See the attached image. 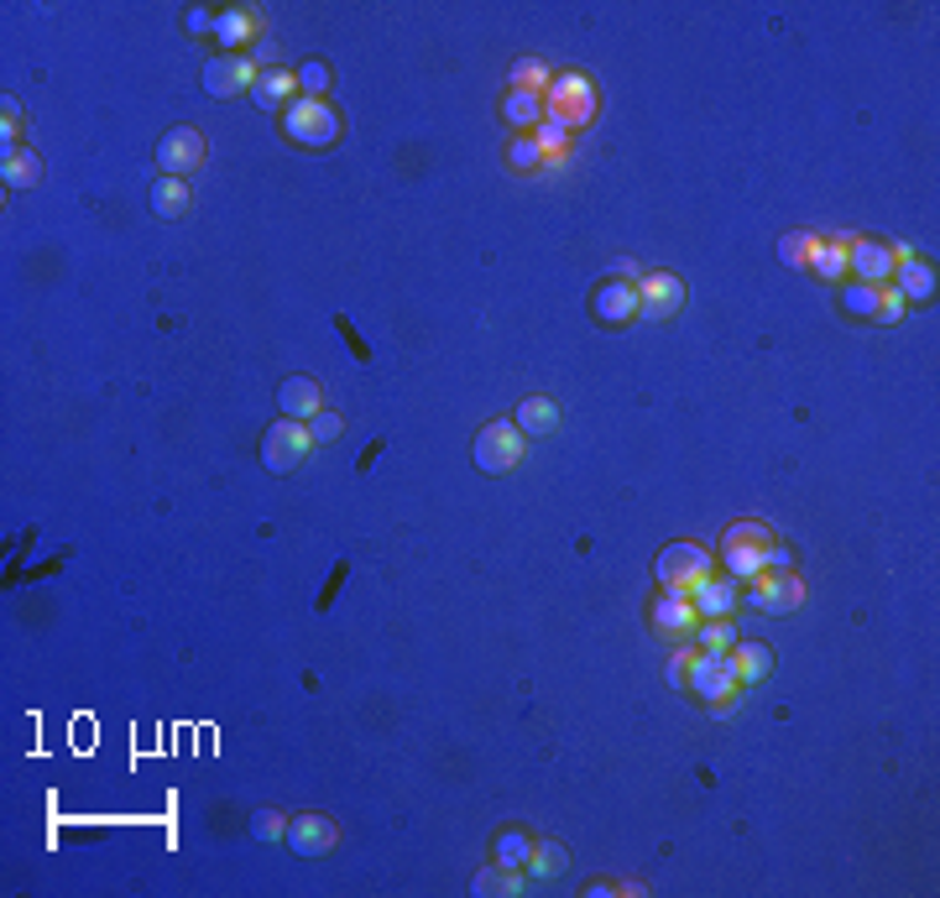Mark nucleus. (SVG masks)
Instances as JSON below:
<instances>
[{
    "instance_id": "nucleus-1",
    "label": "nucleus",
    "mask_w": 940,
    "mask_h": 898,
    "mask_svg": "<svg viewBox=\"0 0 940 898\" xmlns=\"http://www.w3.org/2000/svg\"><path fill=\"white\" fill-rule=\"evenodd\" d=\"M684 690H695L711 711H737L742 679H737V669H732V653L690 648V674H684Z\"/></svg>"
},
{
    "instance_id": "nucleus-2",
    "label": "nucleus",
    "mask_w": 940,
    "mask_h": 898,
    "mask_svg": "<svg viewBox=\"0 0 940 898\" xmlns=\"http://www.w3.org/2000/svg\"><path fill=\"white\" fill-rule=\"evenodd\" d=\"M544 105H549L554 121H565L570 131H580V126H590V121H596V111H601V94H596L590 74L570 69V74H554V79H549V90H544Z\"/></svg>"
},
{
    "instance_id": "nucleus-3",
    "label": "nucleus",
    "mask_w": 940,
    "mask_h": 898,
    "mask_svg": "<svg viewBox=\"0 0 940 898\" xmlns=\"http://www.w3.org/2000/svg\"><path fill=\"white\" fill-rule=\"evenodd\" d=\"M277 121H282V136L298 142V147H334V142H340V111H334L330 100H303V94H298Z\"/></svg>"
},
{
    "instance_id": "nucleus-4",
    "label": "nucleus",
    "mask_w": 940,
    "mask_h": 898,
    "mask_svg": "<svg viewBox=\"0 0 940 898\" xmlns=\"http://www.w3.org/2000/svg\"><path fill=\"white\" fill-rule=\"evenodd\" d=\"M523 455H528V440H523V429H517L513 419L486 423L476 440H471V460H476V471H486V476H507V471H517Z\"/></svg>"
},
{
    "instance_id": "nucleus-5",
    "label": "nucleus",
    "mask_w": 940,
    "mask_h": 898,
    "mask_svg": "<svg viewBox=\"0 0 940 898\" xmlns=\"http://www.w3.org/2000/svg\"><path fill=\"white\" fill-rule=\"evenodd\" d=\"M309 450H313V434H309V423H298V419H277L267 434H261V471H272V476H288V471H298L303 460H309Z\"/></svg>"
},
{
    "instance_id": "nucleus-6",
    "label": "nucleus",
    "mask_w": 940,
    "mask_h": 898,
    "mask_svg": "<svg viewBox=\"0 0 940 898\" xmlns=\"http://www.w3.org/2000/svg\"><path fill=\"white\" fill-rule=\"evenodd\" d=\"M653 575H659V590L690 596V590L701 586L705 575H716V569H711V554H705L701 544H669V549H659V559H653Z\"/></svg>"
},
{
    "instance_id": "nucleus-7",
    "label": "nucleus",
    "mask_w": 940,
    "mask_h": 898,
    "mask_svg": "<svg viewBox=\"0 0 940 898\" xmlns=\"http://www.w3.org/2000/svg\"><path fill=\"white\" fill-rule=\"evenodd\" d=\"M747 606H757L763 617H789L805 606V580L794 569H768V575L747 580Z\"/></svg>"
},
{
    "instance_id": "nucleus-8",
    "label": "nucleus",
    "mask_w": 940,
    "mask_h": 898,
    "mask_svg": "<svg viewBox=\"0 0 940 898\" xmlns=\"http://www.w3.org/2000/svg\"><path fill=\"white\" fill-rule=\"evenodd\" d=\"M680 309H684V282L674 272H648L643 282H638V319L664 324V319H674Z\"/></svg>"
},
{
    "instance_id": "nucleus-9",
    "label": "nucleus",
    "mask_w": 940,
    "mask_h": 898,
    "mask_svg": "<svg viewBox=\"0 0 940 898\" xmlns=\"http://www.w3.org/2000/svg\"><path fill=\"white\" fill-rule=\"evenodd\" d=\"M257 63H251V53H220L204 63V94H215V100H230V94L251 90L257 84Z\"/></svg>"
},
{
    "instance_id": "nucleus-10",
    "label": "nucleus",
    "mask_w": 940,
    "mask_h": 898,
    "mask_svg": "<svg viewBox=\"0 0 940 898\" xmlns=\"http://www.w3.org/2000/svg\"><path fill=\"white\" fill-rule=\"evenodd\" d=\"M893 246L888 240H872V236H851L847 246V272L857 277V282H872V288H884V282H893Z\"/></svg>"
},
{
    "instance_id": "nucleus-11",
    "label": "nucleus",
    "mask_w": 940,
    "mask_h": 898,
    "mask_svg": "<svg viewBox=\"0 0 940 898\" xmlns=\"http://www.w3.org/2000/svg\"><path fill=\"white\" fill-rule=\"evenodd\" d=\"M199 163H204V136L194 126H173L163 142H157V167H163V178H188Z\"/></svg>"
},
{
    "instance_id": "nucleus-12",
    "label": "nucleus",
    "mask_w": 940,
    "mask_h": 898,
    "mask_svg": "<svg viewBox=\"0 0 940 898\" xmlns=\"http://www.w3.org/2000/svg\"><path fill=\"white\" fill-rule=\"evenodd\" d=\"M257 38H267V21H261L257 6H225V11H215V42L225 53H240L246 42Z\"/></svg>"
},
{
    "instance_id": "nucleus-13",
    "label": "nucleus",
    "mask_w": 940,
    "mask_h": 898,
    "mask_svg": "<svg viewBox=\"0 0 940 898\" xmlns=\"http://www.w3.org/2000/svg\"><path fill=\"white\" fill-rule=\"evenodd\" d=\"M282 842L293 846L298 857H324V851L340 842V825H334L330 815H298V820H288Z\"/></svg>"
},
{
    "instance_id": "nucleus-14",
    "label": "nucleus",
    "mask_w": 940,
    "mask_h": 898,
    "mask_svg": "<svg viewBox=\"0 0 940 898\" xmlns=\"http://www.w3.org/2000/svg\"><path fill=\"white\" fill-rule=\"evenodd\" d=\"M893 288L903 293V303H924V298H936V267L920 261L909 246H893Z\"/></svg>"
},
{
    "instance_id": "nucleus-15",
    "label": "nucleus",
    "mask_w": 940,
    "mask_h": 898,
    "mask_svg": "<svg viewBox=\"0 0 940 898\" xmlns=\"http://www.w3.org/2000/svg\"><path fill=\"white\" fill-rule=\"evenodd\" d=\"M590 309H596V319L611 324V330L632 324V319H638V282H601L596 298H590Z\"/></svg>"
},
{
    "instance_id": "nucleus-16",
    "label": "nucleus",
    "mask_w": 940,
    "mask_h": 898,
    "mask_svg": "<svg viewBox=\"0 0 940 898\" xmlns=\"http://www.w3.org/2000/svg\"><path fill=\"white\" fill-rule=\"evenodd\" d=\"M648 617H653V627H659V632H669V638H690V632L701 627V611L690 606V596H674V590H659Z\"/></svg>"
},
{
    "instance_id": "nucleus-17",
    "label": "nucleus",
    "mask_w": 940,
    "mask_h": 898,
    "mask_svg": "<svg viewBox=\"0 0 940 898\" xmlns=\"http://www.w3.org/2000/svg\"><path fill=\"white\" fill-rule=\"evenodd\" d=\"M742 601V586L732 580V575H705L701 586L690 590V606L701 611V622L705 617H732V606Z\"/></svg>"
},
{
    "instance_id": "nucleus-18",
    "label": "nucleus",
    "mask_w": 940,
    "mask_h": 898,
    "mask_svg": "<svg viewBox=\"0 0 940 898\" xmlns=\"http://www.w3.org/2000/svg\"><path fill=\"white\" fill-rule=\"evenodd\" d=\"M251 100H257L261 111L282 115L298 100V74H293V69H282V63H277V69H261L257 84H251Z\"/></svg>"
},
{
    "instance_id": "nucleus-19",
    "label": "nucleus",
    "mask_w": 940,
    "mask_h": 898,
    "mask_svg": "<svg viewBox=\"0 0 940 898\" xmlns=\"http://www.w3.org/2000/svg\"><path fill=\"white\" fill-rule=\"evenodd\" d=\"M277 407H282V419L309 423L313 413L324 407V398H319V382H313V376H282V386H277Z\"/></svg>"
},
{
    "instance_id": "nucleus-20",
    "label": "nucleus",
    "mask_w": 940,
    "mask_h": 898,
    "mask_svg": "<svg viewBox=\"0 0 940 898\" xmlns=\"http://www.w3.org/2000/svg\"><path fill=\"white\" fill-rule=\"evenodd\" d=\"M768 549H774V544H768ZM768 549L721 538V565H726V575H732L737 586H747V580H757V575H768Z\"/></svg>"
},
{
    "instance_id": "nucleus-21",
    "label": "nucleus",
    "mask_w": 940,
    "mask_h": 898,
    "mask_svg": "<svg viewBox=\"0 0 940 898\" xmlns=\"http://www.w3.org/2000/svg\"><path fill=\"white\" fill-rule=\"evenodd\" d=\"M513 423L523 429V440H544V434L559 429V403L554 398H523L513 407Z\"/></svg>"
},
{
    "instance_id": "nucleus-22",
    "label": "nucleus",
    "mask_w": 940,
    "mask_h": 898,
    "mask_svg": "<svg viewBox=\"0 0 940 898\" xmlns=\"http://www.w3.org/2000/svg\"><path fill=\"white\" fill-rule=\"evenodd\" d=\"M544 115H549V105H544V94L538 90H507L502 94V121H507V126L534 136V126L544 121Z\"/></svg>"
},
{
    "instance_id": "nucleus-23",
    "label": "nucleus",
    "mask_w": 940,
    "mask_h": 898,
    "mask_svg": "<svg viewBox=\"0 0 940 898\" xmlns=\"http://www.w3.org/2000/svg\"><path fill=\"white\" fill-rule=\"evenodd\" d=\"M847 246H851V236H815L810 272L820 277V282H847Z\"/></svg>"
},
{
    "instance_id": "nucleus-24",
    "label": "nucleus",
    "mask_w": 940,
    "mask_h": 898,
    "mask_svg": "<svg viewBox=\"0 0 940 898\" xmlns=\"http://www.w3.org/2000/svg\"><path fill=\"white\" fill-rule=\"evenodd\" d=\"M188 209H194V194H188L184 178H157L152 184V215L157 220H184Z\"/></svg>"
},
{
    "instance_id": "nucleus-25",
    "label": "nucleus",
    "mask_w": 940,
    "mask_h": 898,
    "mask_svg": "<svg viewBox=\"0 0 940 898\" xmlns=\"http://www.w3.org/2000/svg\"><path fill=\"white\" fill-rule=\"evenodd\" d=\"M732 669H737L742 684H757V679L774 674V648L768 642H732Z\"/></svg>"
},
{
    "instance_id": "nucleus-26",
    "label": "nucleus",
    "mask_w": 940,
    "mask_h": 898,
    "mask_svg": "<svg viewBox=\"0 0 940 898\" xmlns=\"http://www.w3.org/2000/svg\"><path fill=\"white\" fill-rule=\"evenodd\" d=\"M0 178H6V188H38L42 157L32 147H11L6 152V163H0Z\"/></svg>"
},
{
    "instance_id": "nucleus-27",
    "label": "nucleus",
    "mask_w": 940,
    "mask_h": 898,
    "mask_svg": "<svg viewBox=\"0 0 940 898\" xmlns=\"http://www.w3.org/2000/svg\"><path fill=\"white\" fill-rule=\"evenodd\" d=\"M534 142L544 147V167H559L565 163V152H570V126L554 121V115H544V121L534 126Z\"/></svg>"
},
{
    "instance_id": "nucleus-28",
    "label": "nucleus",
    "mask_w": 940,
    "mask_h": 898,
    "mask_svg": "<svg viewBox=\"0 0 940 898\" xmlns=\"http://www.w3.org/2000/svg\"><path fill=\"white\" fill-rule=\"evenodd\" d=\"M492 857H497L502 867H528V857H534V836L517 830V825H507L497 842H492Z\"/></svg>"
},
{
    "instance_id": "nucleus-29",
    "label": "nucleus",
    "mask_w": 940,
    "mask_h": 898,
    "mask_svg": "<svg viewBox=\"0 0 940 898\" xmlns=\"http://www.w3.org/2000/svg\"><path fill=\"white\" fill-rule=\"evenodd\" d=\"M554 69L544 63V58H513V69H507V90H549Z\"/></svg>"
},
{
    "instance_id": "nucleus-30",
    "label": "nucleus",
    "mask_w": 940,
    "mask_h": 898,
    "mask_svg": "<svg viewBox=\"0 0 940 898\" xmlns=\"http://www.w3.org/2000/svg\"><path fill=\"white\" fill-rule=\"evenodd\" d=\"M565 867H570V851H565V846H559V842H534V857H528L523 873H528V878H559Z\"/></svg>"
},
{
    "instance_id": "nucleus-31",
    "label": "nucleus",
    "mask_w": 940,
    "mask_h": 898,
    "mask_svg": "<svg viewBox=\"0 0 940 898\" xmlns=\"http://www.w3.org/2000/svg\"><path fill=\"white\" fill-rule=\"evenodd\" d=\"M810 257H815V236H810V230H789V236H778V261H784L789 272H810Z\"/></svg>"
},
{
    "instance_id": "nucleus-32",
    "label": "nucleus",
    "mask_w": 940,
    "mask_h": 898,
    "mask_svg": "<svg viewBox=\"0 0 940 898\" xmlns=\"http://www.w3.org/2000/svg\"><path fill=\"white\" fill-rule=\"evenodd\" d=\"M523 882H528V873H517V867H486V873H476V882H471V894H523Z\"/></svg>"
},
{
    "instance_id": "nucleus-33",
    "label": "nucleus",
    "mask_w": 940,
    "mask_h": 898,
    "mask_svg": "<svg viewBox=\"0 0 940 898\" xmlns=\"http://www.w3.org/2000/svg\"><path fill=\"white\" fill-rule=\"evenodd\" d=\"M878 298H884V288H872V282H847V288H841V309H847L851 319H878Z\"/></svg>"
},
{
    "instance_id": "nucleus-34",
    "label": "nucleus",
    "mask_w": 940,
    "mask_h": 898,
    "mask_svg": "<svg viewBox=\"0 0 940 898\" xmlns=\"http://www.w3.org/2000/svg\"><path fill=\"white\" fill-rule=\"evenodd\" d=\"M695 642H701V648H711V653H732L737 627H732V617H705V622L695 627Z\"/></svg>"
},
{
    "instance_id": "nucleus-35",
    "label": "nucleus",
    "mask_w": 940,
    "mask_h": 898,
    "mask_svg": "<svg viewBox=\"0 0 940 898\" xmlns=\"http://www.w3.org/2000/svg\"><path fill=\"white\" fill-rule=\"evenodd\" d=\"M293 74H298V94H303V100H324V90H330V63H324V58H309Z\"/></svg>"
},
{
    "instance_id": "nucleus-36",
    "label": "nucleus",
    "mask_w": 940,
    "mask_h": 898,
    "mask_svg": "<svg viewBox=\"0 0 940 898\" xmlns=\"http://www.w3.org/2000/svg\"><path fill=\"white\" fill-rule=\"evenodd\" d=\"M507 167H513V173H534V167H544V147H538L534 136H513V142H507Z\"/></svg>"
},
{
    "instance_id": "nucleus-37",
    "label": "nucleus",
    "mask_w": 940,
    "mask_h": 898,
    "mask_svg": "<svg viewBox=\"0 0 940 898\" xmlns=\"http://www.w3.org/2000/svg\"><path fill=\"white\" fill-rule=\"evenodd\" d=\"M726 538H732V544H757V549H768V544H774V528H768V523H732Z\"/></svg>"
},
{
    "instance_id": "nucleus-38",
    "label": "nucleus",
    "mask_w": 940,
    "mask_h": 898,
    "mask_svg": "<svg viewBox=\"0 0 940 898\" xmlns=\"http://www.w3.org/2000/svg\"><path fill=\"white\" fill-rule=\"evenodd\" d=\"M282 830H288V820H282L277 809H257V815H251V836H257V842H282Z\"/></svg>"
},
{
    "instance_id": "nucleus-39",
    "label": "nucleus",
    "mask_w": 940,
    "mask_h": 898,
    "mask_svg": "<svg viewBox=\"0 0 940 898\" xmlns=\"http://www.w3.org/2000/svg\"><path fill=\"white\" fill-rule=\"evenodd\" d=\"M903 319V293L893 282H884V298H878V324H899Z\"/></svg>"
},
{
    "instance_id": "nucleus-40",
    "label": "nucleus",
    "mask_w": 940,
    "mask_h": 898,
    "mask_svg": "<svg viewBox=\"0 0 940 898\" xmlns=\"http://www.w3.org/2000/svg\"><path fill=\"white\" fill-rule=\"evenodd\" d=\"M309 434H313V444H330L334 434H340V419H334V413H324V407H319V413H313V419H309Z\"/></svg>"
},
{
    "instance_id": "nucleus-41",
    "label": "nucleus",
    "mask_w": 940,
    "mask_h": 898,
    "mask_svg": "<svg viewBox=\"0 0 940 898\" xmlns=\"http://www.w3.org/2000/svg\"><path fill=\"white\" fill-rule=\"evenodd\" d=\"M188 38H215V11H209V6H194V11H188Z\"/></svg>"
},
{
    "instance_id": "nucleus-42",
    "label": "nucleus",
    "mask_w": 940,
    "mask_h": 898,
    "mask_svg": "<svg viewBox=\"0 0 940 898\" xmlns=\"http://www.w3.org/2000/svg\"><path fill=\"white\" fill-rule=\"evenodd\" d=\"M251 63H257V69H277V42H272V38H257V42H251Z\"/></svg>"
},
{
    "instance_id": "nucleus-43",
    "label": "nucleus",
    "mask_w": 940,
    "mask_h": 898,
    "mask_svg": "<svg viewBox=\"0 0 940 898\" xmlns=\"http://www.w3.org/2000/svg\"><path fill=\"white\" fill-rule=\"evenodd\" d=\"M684 674H690V653H674V659H669V669H664V679L674 684V690H680Z\"/></svg>"
},
{
    "instance_id": "nucleus-44",
    "label": "nucleus",
    "mask_w": 940,
    "mask_h": 898,
    "mask_svg": "<svg viewBox=\"0 0 940 898\" xmlns=\"http://www.w3.org/2000/svg\"><path fill=\"white\" fill-rule=\"evenodd\" d=\"M0 115H6V121H0V136H6V152H11V136H17V115H21V111H17V100H6V111H0Z\"/></svg>"
},
{
    "instance_id": "nucleus-45",
    "label": "nucleus",
    "mask_w": 940,
    "mask_h": 898,
    "mask_svg": "<svg viewBox=\"0 0 940 898\" xmlns=\"http://www.w3.org/2000/svg\"><path fill=\"white\" fill-rule=\"evenodd\" d=\"M768 569H794V554L784 549V544H774V549H768Z\"/></svg>"
},
{
    "instance_id": "nucleus-46",
    "label": "nucleus",
    "mask_w": 940,
    "mask_h": 898,
    "mask_svg": "<svg viewBox=\"0 0 940 898\" xmlns=\"http://www.w3.org/2000/svg\"><path fill=\"white\" fill-rule=\"evenodd\" d=\"M611 277H638V282H643V272H638V261H611Z\"/></svg>"
}]
</instances>
